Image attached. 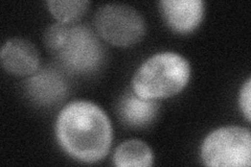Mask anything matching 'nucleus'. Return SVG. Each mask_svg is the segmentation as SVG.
I'll return each mask as SVG.
<instances>
[{"label": "nucleus", "instance_id": "nucleus-10", "mask_svg": "<svg viewBox=\"0 0 251 167\" xmlns=\"http://www.w3.org/2000/svg\"><path fill=\"white\" fill-rule=\"evenodd\" d=\"M113 162L119 167H149L154 163V155L146 142L131 139L117 146Z\"/></svg>", "mask_w": 251, "mask_h": 167}, {"label": "nucleus", "instance_id": "nucleus-8", "mask_svg": "<svg viewBox=\"0 0 251 167\" xmlns=\"http://www.w3.org/2000/svg\"><path fill=\"white\" fill-rule=\"evenodd\" d=\"M27 96L42 106L61 101L67 92L65 79L54 69L37 71L25 83Z\"/></svg>", "mask_w": 251, "mask_h": 167}, {"label": "nucleus", "instance_id": "nucleus-2", "mask_svg": "<svg viewBox=\"0 0 251 167\" xmlns=\"http://www.w3.org/2000/svg\"><path fill=\"white\" fill-rule=\"evenodd\" d=\"M47 50L61 65L77 73L93 72L104 61V48L94 30L80 23H54L44 33Z\"/></svg>", "mask_w": 251, "mask_h": 167}, {"label": "nucleus", "instance_id": "nucleus-7", "mask_svg": "<svg viewBox=\"0 0 251 167\" xmlns=\"http://www.w3.org/2000/svg\"><path fill=\"white\" fill-rule=\"evenodd\" d=\"M159 4L167 24L180 34L197 28L205 11L202 0H163Z\"/></svg>", "mask_w": 251, "mask_h": 167}, {"label": "nucleus", "instance_id": "nucleus-11", "mask_svg": "<svg viewBox=\"0 0 251 167\" xmlns=\"http://www.w3.org/2000/svg\"><path fill=\"white\" fill-rule=\"evenodd\" d=\"M49 10L59 23H76L88 10L89 1L85 0H50Z\"/></svg>", "mask_w": 251, "mask_h": 167}, {"label": "nucleus", "instance_id": "nucleus-5", "mask_svg": "<svg viewBox=\"0 0 251 167\" xmlns=\"http://www.w3.org/2000/svg\"><path fill=\"white\" fill-rule=\"evenodd\" d=\"M99 36L114 46L127 47L138 43L146 34V22L134 7L111 3L100 6L94 17Z\"/></svg>", "mask_w": 251, "mask_h": 167}, {"label": "nucleus", "instance_id": "nucleus-9", "mask_svg": "<svg viewBox=\"0 0 251 167\" xmlns=\"http://www.w3.org/2000/svg\"><path fill=\"white\" fill-rule=\"evenodd\" d=\"M158 111V101L140 98L133 91L125 94L117 106V112L122 121L135 129L151 124Z\"/></svg>", "mask_w": 251, "mask_h": 167}, {"label": "nucleus", "instance_id": "nucleus-1", "mask_svg": "<svg viewBox=\"0 0 251 167\" xmlns=\"http://www.w3.org/2000/svg\"><path fill=\"white\" fill-rule=\"evenodd\" d=\"M61 147L74 159L94 163L104 159L112 143V125L103 109L87 100L69 102L56 121Z\"/></svg>", "mask_w": 251, "mask_h": 167}, {"label": "nucleus", "instance_id": "nucleus-3", "mask_svg": "<svg viewBox=\"0 0 251 167\" xmlns=\"http://www.w3.org/2000/svg\"><path fill=\"white\" fill-rule=\"evenodd\" d=\"M191 66L176 52L164 51L152 55L132 77V91L148 100L168 98L181 92L190 81Z\"/></svg>", "mask_w": 251, "mask_h": 167}, {"label": "nucleus", "instance_id": "nucleus-12", "mask_svg": "<svg viewBox=\"0 0 251 167\" xmlns=\"http://www.w3.org/2000/svg\"><path fill=\"white\" fill-rule=\"evenodd\" d=\"M239 105L242 110V113L244 114L247 121L251 120V79L248 78L246 83L243 85L240 97H239Z\"/></svg>", "mask_w": 251, "mask_h": 167}, {"label": "nucleus", "instance_id": "nucleus-4", "mask_svg": "<svg viewBox=\"0 0 251 167\" xmlns=\"http://www.w3.org/2000/svg\"><path fill=\"white\" fill-rule=\"evenodd\" d=\"M206 166L249 167L251 165V134L241 126H225L211 132L201 146Z\"/></svg>", "mask_w": 251, "mask_h": 167}, {"label": "nucleus", "instance_id": "nucleus-6", "mask_svg": "<svg viewBox=\"0 0 251 167\" xmlns=\"http://www.w3.org/2000/svg\"><path fill=\"white\" fill-rule=\"evenodd\" d=\"M0 61L7 72L19 76L36 73L40 64L36 46L28 40L21 38L10 39L3 44L0 51Z\"/></svg>", "mask_w": 251, "mask_h": 167}]
</instances>
